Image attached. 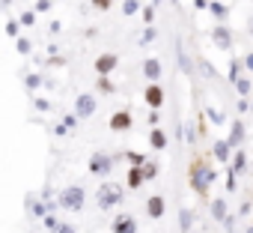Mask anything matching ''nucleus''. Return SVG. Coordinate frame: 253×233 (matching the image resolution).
I'll list each match as a JSON object with an SVG mask.
<instances>
[{"instance_id": "nucleus-1", "label": "nucleus", "mask_w": 253, "mask_h": 233, "mask_svg": "<svg viewBox=\"0 0 253 233\" xmlns=\"http://www.w3.org/2000/svg\"><path fill=\"white\" fill-rule=\"evenodd\" d=\"M57 203H60L63 209H72V212L84 209V188H81V185H69V188H63L60 197H57Z\"/></svg>"}, {"instance_id": "nucleus-2", "label": "nucleus", "mask_w": 253, "mask_h": 233, "mask_svg": "<svg viewBox=\"0 0 253 233\" xmlns=\"http://www.w3.org/2000/svg\"><path fill=\"white\" fill-rule=\"evenodd\" d=\"M122 200V188L116 185V182H104L101 188H98V206L101 209H110V206H116Z\"/></svg>"}, {"instance_id": "nucleus-3", "label": "nucleus", "mask_w": 253, "mask_h": 233, "mask_svg": "<svg viewBox=\"0 0 253 233\" xmlns=\"http://www.w3.org/2000/svg\"><path fill=\"white\" fill-rule=\"evenodd\" d=\"M110 129H113V132L131 129V114H128V111H116V114L110 116Z\"/></svg>"}, {"instance_id": "nucleus-4", "label": "nucleus", "mask_w": 253, "mask_h": 233, "mask_svg": "<svg viewBox=\"0 0 253 233\" xmlns=\"http://www.w3.org/2000/svg\"><path fill=\"white\" fill-rule=\"evenodd\" d=\"M75 111H78V116H92V111H95V99H92L89 93L78 96V105H75Z\"/></svg>"}, {"instance_id": "nucleus-5", "label": "nucleus", "mask_w": 253, "mask_h": 233, "mask_svg": "<svg viewBox=\"0 0 253 233\" xmlns=\"http://www.w3.org/2000/svg\"><path fill=\"white\" fill-rule=\"evenodd\" d=\"M116 63H119V57H116V54H101V57L95 60V69H98L101 75H107V72H113V69H116Z\"/></svg>"}, {"instance_id": "nucleus-6", "label": "nucleus", "mask_w": 253, "mask_h": 233, "mask_svg": "<svg viewBox=\"0 0 253 233\" xmlns=\"http://www.w3.org/2000/svg\"><path fill=\"white\" fill-rule=\"evenodd\" d=\"M89 171H92V174H107V171H110V159H107L104 153H95V156L89 159Z\"/></svg>"}, {"instance_id": "nucleus-7", "label": "nucleus", "mask_w": 253, "mask_h": 233, "mask_svg": "<svg viewBox=\"0 0 253 233\" xmlns=\"http://www.w3.org/2000/svg\"><path fill=\"white\" fill-rule=\"evenodd\" d=\"M191 179H194V188H197V191H206V182H209V179H214V174H211V171H206V168H197V171L191 174Z\"/></svg>"}, {"instance_id": "nucleus-8", "label": "nucleus", "mask_w": 253, "mask_h": 233, "mask_svg": "<svg viewBox=\"0 0 253 233\" xmlns=\"http://www.w3.org/2000/svg\"><path fill=\"white\" fill-rule=\"evenodd\" d=\"M134 230H137V224H134L131 215H119L113 221V233H134Z\"/></svg>"}, {"instance_id": "nucleus-9", "label": "nucleus", "mask_w": 253, "mask_h": 233, "mask_svg": "<svg viewBox=\"0 0 253 233\" xmlns=\"http://www.w3.org/2000/svg\"><path fill=\"white\" fill-rule=\"evenodd\" d=\"M146 102H149L152 108H161V105H164V90H161L158 84L146 87Z\"/></svg>"}, {"instance_id": "nucleus-10", "label": "nucleus", "mask_w": 253, "mask_h": 233, "mask_svg": "<svg viewBox=\"0 0 253 233\" xmlns=\"http://www.w3.org/2000/svg\"><path fill=\"white\" fill-rule=\"evenodd\" d=\"M146 212H149L152 218H161V215H164V197H158V194H155V197H149Z\"/></svg>"}, {"instance_id": "nucleus-11", "label": "nucleus", "mask_w": 253, "mask_h": 233, "mask_svg": "<svg viewBox=\"0 0 253 233\" xmlns=\"http://www.w3.org/2000/svg\"><path fill=\"white\" fill-rule=\"evenodd\" d=\"M143 72H146L149 81H155V78H161V63H158V60H146V63H143Z\"/></svg>"}, {"instance_id": "nucleus-12", "label": "nucleus", "mask_w": 253, "mask_h": 233, "mask_svg": "<svg viewBox=\"0 0 253 233\" xmlns=\"http://www.w3.org/2000/svg\"><path fill=\"white\" fill-rule=\"evenodd\" d=\"M214 42H217L220 48H229V33H226V27H217V30H214Z\"/></svg>"}, {"instance_id": "nucleus-13", "label": "nucleus", "mask_w": 253, "mask_h": 233, "mask_svg": "<svg viewBox=\"0 0 253 233\" xmlns=\"http://www.w3.org/2000/svg\"><path fill=\"white\" fill-rule=\"evenodd\" d=\"M149 141H152V147H155V150H164V147H167V138H164V132H161V129H155Z\"/></svg>"}, {"instance_id": "nucleus-14", "label": "nucleus", "mask_w": 253, "mask_h": 233, "mask_svg": "<svg viewBox=\"0 0 253 233\" xmlns=\"http://www.w3.org/2000/svg\"><path fill=\"white\" fill-rule=\"evenodd\" d=\"M140 182H143L140 168H131V171H128V185H131V188H140Z\"/></svg>"}, {"instance_id": "nucleus-15", "label": "nucleus", "mask_w": 253, "mask_h": 233, "mask_svg": "<svg viewBox=\"0 0 253 233\" xmlns=\"http://www.w3.org/2000/svg\"><path fill=\"white\" fill-rule=\"evenodd\" d=\"M179 66H182L185 75H191V63H188V57H185V51H182V42H179Z\"/></svg>"}, {"instance_id": "nucleus-16", "label": "nucleus", "mask_w": 253, "mask_h": 233, "mask_svg": "<svg viewBox=\"0 0 253 233\" xmlns=\"http://www.w3.org/2000/svg\"><path fill=\"white\" fill-rule=\"evenodd\" d=\"M137 6H140V3H137V0H125V3H122V9H125V15H134V12H137Z\"/></svg>"}, {"instance_id": "nucleus-17", "label": "nucleus", "mask_w": 253, "mask_h": 233, "mask_svg": "<svg viewBox=\"0 0 253 233\" xmlns=\"http://www.w3.org/2000/svg\"><path fill=\"white\" fill-rule=\"evenodd\" d=\"M140 174H143V179H152V176L158 174V168H155V165H143V168H140Z\"/></svg>"}, {"instance_id": "nucleus-18", "label": "nucleus", "mask_w": 253, "mask_h": 233, "mask_svg": "<svg viewBox=\"0 0 253 233\" xmlns=\"http://www.w3.org/2000/svg\"><path fill=\"white\" fill-rule=\"evenodd\" d=\"M214 153H217V159H226V156H229V144H223V141H220V144L214 147Z\"/></svg>"}, {"instance_id": "nucleus-19", "label": "nucleus", "mask_w": 253, "mask_h": 233, "mask_svg": "<svg viewBox=\"0 0 253 233\" xmlns=\"http://www.w3.org/2000/svg\"><path fill=\"white\" fill-rule=\"evenodd\" d=\"M241 135H244V129H241V126H235V129H232V138H229V144H238V141H241Z\"/></svg>"}, {"instance_id": "nucleus-20", "label": "nucleus", "mask_w": 253, "mask_h": 233, "mask_svg": "<svg viewBox=\"0 0 253 233\" xmlns=\"http://www.w3.org/2000/svg\"><path fill=\"white\" fill-rule=\"evenodd\" d=\"M211 212H214L217 218H223V200H214V206H211Z\"/></svg>"}, {"instance_id": "nucleus-21", "label": "nucleus", "mask_w": 253, "mask_h": 233, "mask_svg": "<svg viewBox=\"0 0 253 233\" xmlns=\"http://www.w3.org/2000/svg\"><path fill=\"white\" fill-rule=\"evenodd\" d=\"M110 3H113V0H92V6H95V9H107Z\"/></svg>"}, {"instance_id": "nucleus-22", "label": "nucleus", "mask_w": 253, "mask_h": 233, "mask_svg": "<svg viewBox=\"0 0 253 233\" xmlns=\"http://www.w3.org/2000/svg\"><path fill=\"white\" fill-rule=\"evenodd\" d=\"M6 33H9V36H18V21H9V24H6Z\"/></svg>"}, {"instance_id": "nucleus-23", "label": "nucleus", "mask_w": 253, "mask_h": 233, "mask_svg": "<svg viewBox=\"0 0 253 233\" xmlns=\"http://www.w3.org/2000/svg\"><path fill=\"white\" fill-rule=\"evenodd\" d=\"M182 230H191V215L182 209Z\"/></svg>"}, {"instance_id": "nucleus-24", "label": "nucleus", "mask_w": 253, "mask_h": 233, "mask_svg": "<svg viewBox=\"0 0 253 233\" xmlns=\"http://www.w3.org/2000/svg\"><path fill=\"white\" fill-rule=\"evenodd\" d=\"M45 227H51V230H57V227H60V221H57L54 215H48V218H45Z\"/></svg>"}, {"instance_id": "nucleus-25", "label": "nucleus", "mask_w": 253, "mask_h": 233, "mask_svg": "<svg viewBox=\"0 0 253 233\" xmlns=\"http://www.w3.org/2000/svg\"><path fill=\"white\" fill-rule=\"evenodd\" d=\"M33 21H36V15H33V12H24V15H21V24H33Z\"/></svg>"}, {"instance_id": "nucleus-26", "label": "nucleus", "mask_w": 253, "mask_h": 233, "mask_svg": "<svg viewBox=\"0 0 253 233\" xmlns=\"http://www.w3.org/2000/svg\"><path fill=\"white\" fill-rule=\"evenodd\" d=\"M18 51L27 54V51H30V42H27V39H18Z\"/></svg>"}, {"instance_id": "nucleus-27", "label": "nucleus", "mask_w": 253, "mask_h": 233, "mask_svg": "<svg viewBox=\"0 0 253 233\" xmlns=\"http://www.w3.org/2000/svg\"><path fill=\"white\" fill-rule=\"evenodd\" d=\"M235 87H238V93H247L250 90V84L247 81H238V78H235Z\"/></svg>"}, {"instance_id": "nucleus-28", "label": "nucleus", "mask_w": 253, "mask_h": 233, "mask_svg": "<svg viewBox=\"0 0 253 233\" xmlns=\"http://www.w3.org/2000/svg\"><path fill=\"white\" fill-rule=\"evenodd\" d=\"M78 123V116H66V120H63V129H72Z\"/></svg>"}, {"instance_id": "nucleus-29", "label": "nucleus", "mask_w": 253, "mask_h": 233, "mask_svg": "<svg viewBox=\"0 0 253 233\" xmlns=\"http://www.w3.org/2000/svg\"><path fill=\"white\" fill-rule=\"evenodd\" d=\"M36 9H39V12H48V9H51V3H48V0H39Z\"/></svg>"}, {"instance_id": "nucleus-30", "label": "nucleus", "mask_w": 253, "mask_h": 233, "mask_svg": "<svg viewBox=\"0 0 253 233\" xmlns=\"http://www.w3.org/2000/svg\"><path fill=\"white\" fill-rule=\"evenodd\" d=\"M98 87H101V90H107V93H110V90H113V84H110V81H107V78H101V81H98Z\"/></svg>"}, {"instance_id": "nucleus-31", "label": "nucleus", "mask_w": 253, "mask_h": 233, "mask_svg": "<svg viewBox=\"0 0 253 233\" xmlns=\"http://www.w3.org/2000/svg\"><path fill=\"white\" fill-rule=\"evenodd\" d=\"M211 12H214V15H223V12H226V9H223V6H220V3H211Z\"/></svg>"}, {"instance_id": "nucleus-32", "label": "nucleus", "mask_w": 253, "mask_h": 233, "mask_svg": "<svg viewBox=\"0 0 253 233\" xmlns=\"http://www.w3.org/2000/svg\"><path fill=\"white\" fill-rule=\"evenodd\" d=\"M241 168H244V156L238 153V156H235V171H241Z\"/></svg>"}, {"instance_id": "nucleus-33", "label": "nucleus", "mask_w": 253, "mask_h": 233, "mask_svg": "<svg viewBox=\"0 0 253 233\" xmlns=\"http://www.w3.org/2000/svg\"><path fill=\"white\" fill-rule=\"evenodd\" d=\"M54 233H75V230H72V227H69V224H60V227H57V230H54Z\"/></svg>"}, {"instance_id": "nucleus-34", "label": "nucleus", "mask_w": 253, "mask_h": 233, "mask_svg": "<svg viewBox=\"0 0 253 233\" xmlns=\"http://www.w3.org/2000/svg\"><path fill=\"white\" fill-rule=\"evenodd\" d=\"M247 66H250V69H253V54H250V57H247Z\"/></svg>"}, {"instance_id": "nucleus-35", "label": "nucleus", "mask_w": 253, "mask_h": 233, "mask_svg": "<svg viewBox=\"0 0 253 233\" xmlns=\"http://www.w3.org/2000/svg\"><path fill=\"white\" fill-rule=\"evenodd\" d=\"M250 33H253V18H250Z\"/></svg>"}]
</instances>
